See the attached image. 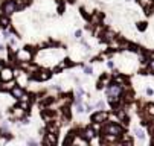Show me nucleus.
I'll list each match as a JSON object with an SVG mask.
<instances>
[{
    "mask_svg": "<svg viewBox=\"0 0 154 146\" xmlns=\"http://www.w3.org/2000/svg\"><path fill=\"white\" fill-rule=\"evenodd\" d=\"M104 132L105 134H113V136H122V132H124V128L119 126V125H114V123H108L107 126L104 128Z\"/></svg>",
    "mask_w": 154,
    "mask_h": 146,
    "instance_id": "nucleus-1",
    "label": "nucleus"
},
{
    "mask_svg": "<svg viewBox=\"0 0 154 146\" xmlns=\"http://www.w3.org/2000/svg\"><path fill=\"white\" fill-rule=\"evenodd\" d=\"M12 78H14V73H12V70L9 67L0 69V79H2L3 82H9Z\"/></svg>",
    "mask_w": 154,
    "mask_h": 146,
    "instance_id": "nucleus-2",
    "label": "nucleus"
},
{
    "mask_svg": "<svg viewBox=\"0 0 154 146\" xmlns=\"http://www.w3.org/2000/svg\"><path fill=\"white\" fill-rule=\"evenodd\" d=\"M121 91H122L121 85L113 84V85H110V87H108L107 93H108V97H119V96H121Z\"/></svg>",
    "mask_w": 154,
    "mask_h": 146,
    "instance_id": "nucleus-3",
    "label": "nucleus"
},
{
    "mask_svg": "<svg viewBox=\"0 0 154 146\" xmlns=\"http://www.w3.org/2000/svg\"><path fill=\"white\" fill-rule=\"evenodd\" d=\"M3 14L5 15H11L12 12H15V9H17V5H15L14 2H6L3 5Z\"/></svg>",
    "mask_w": 154,
    "mask_h": 146,
    "instance_id": "nucleus-4",
    "label": "nucleus"
},
{
    "mask_svg": "<svg viewBox=\"0 0 154 146\" xmlns=\"http://www.w3.org/2000/svg\"><path fill=\"white\" fill-rule=\"evenodd\" d=\"M11 93H12V96L15 97V99H20V101L26 99V94H25V91H23L22 88H20V87H12Z\"/></svg>",
    "mask_w": 154,
    "mask_h": 146,
    "instance_id": "nucleus-5",
    "label": "nucleus"
},
{
    "mask_svg": "<svg viewBox=\"0 0 154 146\" xmlns=\"http://www.w3.org/2000/svg\"><path fill=\"white\" fill-rule=\"evenodd\" d=\"M105 119H107V113H105V111H98V113H95V114L92 116V120L93 122H98V123L104 122Z\"/></svg>",
    "mask_w": 154,
    "mask_h": 146,
    "instance_id": "nucleus-6",
    "label": "nucleus"
},
{
    "mask_svg": "<svg viewBox=\"0 0 154 146\" xmlns=\"http://www.w3.org/2000/svg\"><path fill=\"white\" fill-rule=\"evenodd\" d=\"M34 78L37 81H47V79L50 78V73L49 72H44V70H43V72H40V70H38V72L34 73Z\"/></svg>",
    "mask_w": 154,
    "mask_h": 146,
    "instance_id": "nucleus-7",
    "label": "nucleus"
},
{
    "mask_svg": "<svg viewBox=\"0 0 154 146\" xmlns=\"http://www.w3.org/2000/svg\"><path fill=\"white\" fill-rule=\"evenodd\" d=\"M55 143H57V134L47 132V134H46V139H44V145L52 146V145H55Z\"/></svg>",
    "mask_w": 154,
    "mask_h": 146,
    "instance_id": "nucleus-8",
    "label": "nucleus"
},
{
    "mask_svg": "<svg viewBox=\"0 0 154 146\" xmlns=\"http://www.w3.org/2000/svg\"><path fill=\"white\" fill-rule=\"evenodd\" d=\"M82 137L86 139V140H92V139L95 137V129H93V128H87L86 131H84Z\"/></svg>",
    "mask_w": 154,
    "mask_h": 146,
    "instance_id": "nucleus-9",
    "label": "nucleus"
},
{
    "mask_svg": "<svg viewBox=\"0 0 154 146\" xmlns=\"http://www.w3.org/2000/svg\"><path fill=\"white\" fill-rule=\"evenodd\" d=\"M18 59H20V61H29V59H31L29 49H28V50H25V52H20L18 53Z\"/></svg>",
    "mask_w": 154,
    "mask_h": 146,
    "instance_id": "nucleus-10",
    "label": "nucleus"
},
{
    "mask_svg": "<svg viewBox=\"0 0 154 146\" xmlns=\"http://www.w3.org/2000/svg\"><path fill=\"white\" fill-rule=\"evenodd\" d=\"M0 26H2V28H5L6 29L8 26H9V18H8V15H2V17H0Z\"/></svg>",
    "mask_w": 154,
    "mask_h": 146,
    "instance_id": "nucleus-11",
    "label": "nucleus"
},
{
    "mask_svg": "<svg viewBox=\"0 0 154 146\" xmlns=\"http://www.w3.org/2000/svg\"><path fill=\"white\" fill-rule=\"evenodd\" d=\"M125 78L124 76H121V75H116V76H114V84H118V85H121V87H122V84H125Z\"/></svg>",
    "mask_w": 154,
    "mask_h": 146,
    "instance_id": "nucleus-12",
    "label": "nucleus"
},
{
    "mask_svg": "<svg viewBox=\"0 0 154 146\" xmlns=\"http://www.w3.org/2000/svg\"><path fill=\"white\" fill-rule=\"evenodd\" d=\"M114 38V34H113V32H111V31H107V32H105V34H104V41H111V40H113Z\"/></svg>",
    "mask_w": 154,
    "mask_h": 146,
    "instance_id": "nucleus-13",
    "label": "nucleus"
},
{
    "mask_svg": "<svg viewBox=\"0 0 154 146\" xmlns=\"http://www.w3.org/2000/svg\"><path fill=\"white\" fill-rule=\"evenodd\" d=\"M147 111H148V114H150V116H154V104L147 105Z\"/></svg>",
    "mask_w": 154,
    "mask_h": 146,
    "instance_id": "nucleus-14",
    "label": "nucleus"
},
{
    "mask_svg": "<svg viewBox=\"0 0 154 146\" xmlns=\"http://www.w3.org/2000/svg\"><path fill=\"white\" fill-rule=\"evenodd\" d=\"M134 134H136V137H139V139H143V131L139 128H136L134 129Z\"/></svg>",
    "mask_w": 154,
    "mask_h": 146,
    "instance_id": "nucleus-15",
    "label": "nucleus"
},
{
    "mask_svg": "<svg viewBox=\"0 0 154 146\" xmlns=\"http://www.w3.org/2000/svg\"><path fill=\"white\" fill-rule=\"evenodd\" d=\"M148 70H150L151 73H154V59H150V62H148Z\"/></svg>",
    "mask_w": 154,
    "mask_h": 146,
    "instance_id": "nucleus-16",
    "label": "nucleus"
},
{
    "mask_svg": "<svg viewBox=\"0 0 154 146\" xmlns=\"http://www.w3.org/2000/svg\"><path fill=\"white\" fill-rule=\"evenodd\" d=\"M137 29L145 31V29H147V23H137Z\"/></svg>",
    "mask_w": 154,
    "mask_h": 146,
    "instance_id": "nucleus-17",
    "label": "nucleus"
},
{
    "mask_svg": "<svg viewBox=\"0 0 154 146\" xmlns=\"http://www.w3.org/2000/svg\"><path fill=\"white\" fill-rule=\"evenodd\" d=\"M2 90H12V84H6V85H2Z\"/></svg>",
    "mask_w": 154,
    "mask_h": 146,
    "instance_id": "nucleus-18",
    "label": "nucleus"
},
{
    "mask_svg": "<svg viewBox=\"0 0 154 146\" xmlns=\"http://www.w3.org/2000/svg\"><path fill=\"white\" fill-rule=\"evenodd\" d=\"M84 72H86L87 75H92V67H86V69H84Z\"/></svg>",
    "mask_w": 154,
    "mask_h": 146,
    "instance_id": "nucleus-19",
    "label": "nucleus"
},
{
    "mask_svg": "<svg viewBox=\"0 0 154 146\" xmlns=\"http://www.w3.org/2000/svg\"><path fill=\"white\" fill-rule=\"evenodd\" d=\"M96 107H98V108H104V102H102V101H99L98 104H96Z\"/></svg>",
    "mask_w": 154,
    "mask_h": 146,
    "instance_id": "nucleus-20",
    "label": "nucleus"
},
{
    "mask_svg": "<svg viewBox=\"0 0 154 146\" xmlns=\"http://www.w3.org/2000/svg\"><path fill=\"white\" fill-rule=\"evenodd\" d=\"M153 93H154V91H153L151 88H148V90H147V94H148V96H153Z\"/></svg>",
    "mask_w": 154,
    "mask_h": 146,
    "instance_id": "nucleus-21",
    "label": "nucleus"
},
{
    "mask_svg": "<svg viewBox=\"0 0 154 146\" xmlns=\"http://www.w3.org/2000/svg\"><path fill=\"white\" fill-rule=\"evenodd\" d=\"M75 37H78V38H79V37H81V31H76L75 32Z\"/></svg>",
    "mask_w": 154,
    "mask_h": 146,
    "instance_id": "nucleus-22",
    "label": "nucleus"
}]
</instances>
